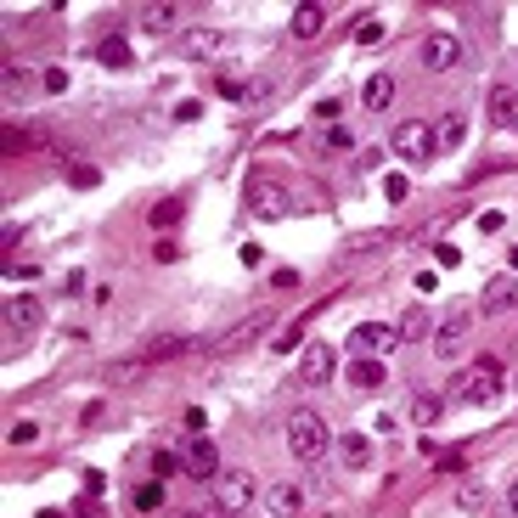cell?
<instances>
[{
	"instance_id": "obj_4",
	"label": "cell",
	"mask_w": 518,
	"mask_h": 518,
	"mask_svg": "<svg viewBox=\"0 0 518 518\" xmlns=\"http://www.w3.org/2000/svg\"><path fill=\"white\" fill-rule=\"evenodd\" d=\"M389 153H395L400 163H428L434 153V124H423V119H406V124H395V136H389Z\"/></svg>"
},
{
	"instance_id": "obj_27",
	"label": "cell",
	"mask_w": 518,
	"mask_h": 518,
	"mask_svg": "<svg viewBox=\"0 0 518 518\" xmlns=\"http://www.w3.org/2000/svg\"><path fill=\"white\" fill-rule=\"evenodd\" d=\"M440 417H445V400L440 395H417V400H411V423H417V428H434Z\"/></svg>"
},
{
	"instance_id": "obj_20",
	"label": "cell",
	"mask_w": 518,
	"mask_h": 518,
	"mask_svg": "<svg viewBox=\"0 0 518 518\" xmlns=\"http://www.w3.org/2000/svg\"><path fill=\"white\" fill-rule=\"evenodd\" d=\"M395 333H400V344H423V338H434V321H428V310H423V304H411L406 316L395 321Z\"/></svg>"
},
{
	"instance_id": "obj_13",
	"label": "cell",
	"mask_w": 518,
	"mask_h": 518,
	"mask_svg": "<svg viewBox=\"0 0 518 518\" xmlns=\"http://www.w3.org/2000/svg\"><path fill=\"white\" fill-rule=\"evenodd\" d=\"M259 327H265V310H254V316H242L232 333H220V344H215V356H242L248 344L259 338Z\"/></svg>"
},
{
	"instance_id": "obj_44",
	"label": "cell",
	"mask_w": 518,
	"mask_h": 518,
	"mask_svg": "<svg viewBox=\"0 0 518 518\" xmlns=\"http://www.w3.org/2000/svg\"><path fill=\"white\" fill-rule=\"evenodd\" d=\"M344 113V101H316V119H327V124H333Z\"/></svg>"
},
{
	"instance_id": "obj_35",
	"label": "cell",
	"mask_w": 518,
	"mask_h": 518,
	"mask_svg": "<svg viewBox=\"0 0 518 518\" xmlns=\"http://www.w3.org/2000/svg\"><path fill=\"white\" fill-rule=\"evenodd\" d=\"M0 153H29V136L17 130V124H6V130H0Z\"/></svg>"
},
{
	"instance_id": "obj_22",
	"label": "cell",
	"mask_w": 518,
	"mask_h": 518,
	"mask_svg": "<svg viewBox=\"0 0 518 518\" xmlns=\"http://www.w3.org/2000/svg\"><path fill=\"white\" fill-rule=\"evenodd\" d=\"M462 136H468V113L462 108H451L440 124H434V147H462Z\"/></svg>"
},
{
	"instance_id": "obj_8",
	"label": "cell",
	"mask_w": 518,
	"mask_h": 518,
	"mask_svg": "<svg viewBox=\"0 0 518 518\" xmlns=\"http://www.w3.org/2000/svg\"><path fill=\"white\" fill-rule=\"evenodd\" d=\"M349 389L356 395H378V389L389 383V366H383V356H349Z\"/></svg>"
},
{
	"instance_id": "obj_34",
	"label": "cell",
	"mask_w": 518,
	"mask_h": 518,
	"mask_svg": "<svg viewBox=\"0 0 518 518\" xmlns=\"http://www.w3.org/2000/svg\"><path fill=\"white\" fill-rule=\"evenodd\" d=\"M6 440H12V445H34V440H40V423H34V417L12 423V434H6Z\"/></svg>"
},
{
	"instance_id": "obj_6",
	"label": "cell",
	"mask_w": 518,
	"mask_h": 518,
	"mask_svg": "<svg viewBox=\"0 0 518 518\" xmlns=\"http://www.w3.org/2000/svg\"><path fill=\"white\" fill-rule=\"evenodd\" d=\"M423 68H428V74L462 68V40H457V34H428V40H423Z\"/></svg>"
},
{
	"instance_id": "obj_10",
	"label": "cell",
	"mask_w": 518,
	"mask_h": 518,
	"mask_svg": "<svg viewBox=\"0 0 518 518\" xmlns=\"http://www.w3.org/2000/svg\"><path fill=\"white\" fill-rule=\"evenodd\" d=\"M485 119H490V130H513L518 124V91L513 85H490L485 91Z\"/></svg>"
},
{
	"instance_id": "obj_42",
	"label": "cell",
	"mask_w": 518,
	"mask_h": 518,
	"mask_svg": "<svg viewBox=\"0 0 518 518\" xmlns=\"http://www.w3.org/2000/svg\"><path fill=\"white\" fill-rule=\"evenodd\" d=\"M434 259H440L445 271H457V265H462V254H457V248H451V242H440V248H434Z\"/></svg>"
},
{
	"instance_id": "obj_21",
	"label": "cell",
	"mask_w": 518,
	"mask_h": 518,
	"mask_svg": "<svg viewBox=\"0 0 518 518\" xmlns=\"http://www.w3.org/2000/svg\"><path fill=\"white\" fill-rule=\"evenodd\" d=\"M6 321L12 327H40L46 321V304H40L34 294H17V299H6Z\"/></svg>"
},
{
	"instance_id": "obj_15",
	"label": "cell",
	"mask_w": 518,
	"mask_h": 518,
	"mask_svg": "<svg viewBox=\"0 0 518 518\" xmlns=\"http://www.w3.org/2000/svg\"><path fill=\"white\" fill-rule=\"evenodd\" d=\"M287 29H294V40H316L327 29V6L321 0H304V6H294V23Z\"/></svg>"
},
{
	"instance_id": "obj_9",
	"label": "cell",
	"mask_w": 518,
	"mask_h": 518,
	"mask_svg": "<svg viewBox=\"0 0 518 518\" xmlns=\"http://www.w3.org/2000/svg\"><path fill=\"white\" fill-rule=\"evenodd\" d=\"M468 333H473V310H468V304H457L440 327H434V349H440V356L451 361V349H462V338H468Z\"/></svg>"
},
{
	"instance_id": "obj_11",
	"label": "cell",
	"mask_w": 518,
	"mask_h": 518,
	"mask_svg": "<svg viewBox=\"0 0 518 518\" xmlns=\"http://www.w3.org/2000/svg\"><path fill=\"white\" fill-rule=\"evenodd\" d=\"M180 462H186L192 479H220V451H215V440H186Z\"/></svg>"
},
{
	"instance_id": "obj_38",
	"label": "cell",
	"mask_w": 518,
	"mask_h": 518,
	"mask_svg": "<svg viewBox=\"0 0 518 518\" xmlns=\"http://www.w3.org/2000/svg\"><path fill=\"white\" fill-rule=\"evenodd\" d=\"M502 507H507V518H518V468L507 473V485H502Z\"/></svg>"
},
{
	"instance_id": "obj_25",
	"label": "cell",
	"mask_w": 518,
	"mask_h": 518,
	"mask_svg": "<svg viewBox=\"0 0 518 518\" xmlns=\"http://www.w3.org/2000/svg\"><path fill=\"white\" fill-rule=\"evenodd\" d=\"M130 507H136V518H153V513L163 507V479H153V485H136V490H130Z\"/></svg>"
},
{
	"instance_id": "obj_36",
	"label": "cell",
	"mask_w": 518,
	"mask_h": 518,
	"mask_svg": "<svg viewBox=\"0 0 518 518\" xmlns=\"http://www.w3.org/2000/svg\"><path fill=\"white\" fill-rule=\"evenodd\" d=\"M383 40V23L378 17H366V23H356V46H378Z\"/></svg>"
},
{
	"instance_id": "obj_24",
	"label": "cell",
	"mask_w": 518,
	"mask_h": 518,
	"mask_svg": "<svg viewBox=\"0 0 518 518\" xmlns=\"http://www.w3.org/2000/svg\"><path fill=\"white\" fill-rule=\"evenodd\" d=\"M180 215H186L180 198H158L153 209H147V225H153V232H170V225H180Z\"/></svg>"
},
{
	"instance_id": "obj_39",
	"label": "cell",
	"mask_w": 518,
	"mask_h": 518,
	"mask_svg": "<svg viewBox=\"0 0 518 518\" xmlns=\"http://www.w3.org/2000/svg\"><path fill=\"white\" fill-rule=\"evenodd\" d=\"M153 259H158V265H175V259H180L175 237H158V242H153Z\"/></svg>"
},
{
	"instance_id": "obj_2",
	"label": "cell",
	"mask_w": 518,
	"mask_h": 518,
	"mask_svg": "<svg viewBox=\"0 0 518 518\" xmlns=\"http://www.w3.org/2000/svg\"><path fill=\"white\" fill-rule=\"evenodd\" d=\"M333 428H327V417L316 406H299V411H287V451H294L299 462H321L327 451H333Z\"/></svg>"
},
{
	"instance_id": "obj_40",
	"label": "cell",
	"mask_w": 518,
	"mask_h": 518,
	"mask_svg": "<svg viewBox=\"0 0 518 518\" xmlns=\"http://www.w3.org/2000/svg\"><path fill=\"white\" fill-rule=\"evenodd\" d=\"M321 147H327V153H349V147H356V141H349V130H338V124H333V130H327V141H321Z\"/></svg>"
},
{
	"instance_id": "obj_46",
	"label": "cell",
	"mask_w": 518,
	"mask_h": 518,
	"mask_svg": "<svg viewBox=\"0 0 518 518\" xmlns=\"http://www.w3.org/2000/svg\"><path fill=\"white\" fill-rule=\"evenodd\" d=\"M479 232H502V209H485L479 215Z\"/></svg>"
},
{
	"instance_id": "obj_18",
	"label": "cell",
	"mask_w": 518,
	"mask_h": 518,
	"mask_svg": "<svg viewBox=\"0 0 518 518\" xmlns=\"http://www.w3.org/2000/svg\"><path fill=\"white\" fill-rule=\"evenodd\" d=\"M299 507H304L299 485H271V490H265V513H271V518H299Z\"/></svg>"
},
{
	"instance_id": "obj_31",
	"label": "cell",
	"mask_w": 518,
	"mask_h": 518,
	"mask_svg": "<svg viewBox=\"0 0 518 518\" xmlns=\"http://www.w3.org/2000/svg\"><path fill=\"white\" fill-rule=\"evenodd\" d=\"M186 462H180V451H153V473L158 479H170V473H180Z\"/></svg>"
},
{
	"instance_id": "obj_23",
	"label": "cell",
	"mask_w": 518,
	"mask_h": 518,
	"mask_svg": "<svg viewBox=\"0 0 518 518\" xmlns=\"http://www.w3.org/2000/svg\"><path fill=\"white\" fill-rule=\"evenodd\" d=\"M254 215H265V220L287 215V198H282V186H265V180L254 175Z\"/></svg>"
},
{
	"instance_id": "obj_32",
	"label": "cell",
	"mask_w": 518,
	"mask_h": 518,
	"mask_svg": "<svg viewBox=\"0 0 518 518\" xmlns=\"http://www.w3.org/2000/svg\"><path fill=\"white\" fill-rule=\"evenodd\" d=\"M457 502H462L468 513H485V485H479V479H468V485H462V496H457Z\"/></svg>"
},
{
	"instance_id": "obj_17",
	"label": "cell",
	"mask_w": 518,
	"mask_h": 518,
	"mask_svg": "<svg viewBox=\"0 0 518 518\" xmlns=\"http://www.w3.org/2000/svg\"><path fill=\"white\" fill-rule=\"evenodd\" d=\"M333 451H338V462H344V468H356V473L372 462V440H366L361 428H356V434H338V445H333Z\"/></svg>"
},
{
	"instance_id": "obj_3",
	"label": "cell",
	"mask_w": 518,
	"mask_h": 518,
	"mask_svg": "<svg viewBox=\"0 0 518 518\" xmlns=\"http://www.w3.org/2000/svg\"><path fill=\"white\" fill-rule=\"evenodd\" d=\"M254 496H259L254 473H248V468H225L220 479H215V513L220 518H237V513L254 507Z\"/></svg>"
},
{
	"instance_id": "obj_29",
	"label": "cell",
	"mask_w": 518,
	"mask_h": 518,
	"mask_svg": "<svg viewBox=\"0 0 518 518\" xmlns=\"http://www.w3.org/2000/svg\"><path fill=\"white\" fill-rule=\"evenodd\" d=\"M434 468H440V473H462V468H468V451H462V445L434 451Z\"/></svg>"
},
{
	"instance_id": "obj_43",
	"label": "cell",
	"mask_w": 518,
	"mask_h": 518,
	"mask_svg": "<svg viewBox=\"0 0 518 518\" xmlns=\"http://www.w3.org/2000/svg\"><path fill=\"white\" fill-rule=\"evenodd\" d=\"M46 91H51V96L68 91V74H62V68H46Z\"/></svg>"
},
{
	"instance_id": "obj_12",
	"label": "cell",
	"mask_w": 518,
	"mask_h": 518,
	"mask_svg": "<svg viewBox=\"0 0 518 518\" xmlns=\"http://www.w3.org/2000/svg\"><path fill=\"white\" fill-rule=\"evenodd\" d=\"M513 304H518V277H490L479 294V316H507Z\"/></svg>"
},
{
	"instance_id": "obj_16",
	"label": "cell",
	"mask_w": 518,
	"mask_h": 518,
	"mask_svg": "<svg viewBox=\"0 0 518 518\" xmlns=\"http://www.w3.org/2000/svg\"><path fill=\"white\" fill-rule=\"evenodd\" d=\"M361 101H366V113H389V108H395V74H372Z\"/></svg>"
},
{
	"instance_id": "obj_1",
	"label": "cell",
	"mask_w": 518,
	"mask_h": 518,
	"mask_svg": "<svg viewBox=\"0 0 518 518\" xmlns=\"http://www.w3.org/2000/svg\"><path fill=\"white\" fill-rule=\"evenodd\" d=\"M502 389H507V366L496 356H479L473 366H462L457 378H451V400L457 406H496Z\"/></svg>"
},
{
	"instance_id": "obj_45",
	"label": "cell",
	"mask_w": 518,
	"mask_h": 518,
	"mask_svg": "<svg viewBox=\"0 0 518 518\" xmlns=\"http://www.w3.org/2000/svg\"><path fill=\"white\" fill-rule=\"evenodd\" d=\"M198 113H203V101H180V108H175V119H180V124H192Z\"/></svg>"
},
{
	"instance_id": "obj_37",
	"label": "cell",
	"mask_w": 518,
	"mask_h": 518,
	"mask_svg": "<svg viewBox=\"0 0 518 518\" xmlns=\"http://www.w3.org/2000/svg\"><path fill=\"white\" fill-rule=\"evenodd\" d=\"M304 344V321H294V327H282V333H277V344L271 349H299Z\"/></svg>"
},
{
	"instance_id": "obj_5",
	"label": "cell",
	"mask_w": 518,
	"mask_h": 518,
	"mask_svg": "<svg viewBox=\"0 0 518 518\" xmlns=\"http://www.w3.org/2000/svg\"><path fill=\"white\" fill-rule=\"evenodd\" d=\"M395 344H400V333L389 321H366V327L349 333V356H389Z\"/></svg>"
},
{
	"instance_id": "obj_48",
	"label": "cell",
	"mask_w": 518,
	"mask_h": 518,
	"mask_svg": "<svg viewBox=\"0 0 518 518\" xmlns=\"http://www.w3.org/2000/svg\"><path fill=\"white\" fill-rule=\"evenodd\" d=\"M40 518H62V513H57V507H40Z\"/></svg>"
},
{
	"instance_id": "obj_7",
	"label": "cell",
	"mask_w": 518,
	"mask_h": 518,
	"mask_svg": "<svg viewBox=\"0 0 518 518\" xmlns=\"http://www.w3.org/2000/svg\"><path fill=\"white\" fill-rule=\"evenodd\" d=\"M333 372H338L333 344H321V338H316V344H304V356H299V378H304V383H316V389H321V383H333Z\"/></svg>"
},
{
	"instance_id": "obj_28",
	"label": "cell",
	"mask_w": 518,
	"mask_h": 518,
	"mask_svg": "<svg viewBox=\"0 0 518 518\" xmlns=\"http://www.w3.org/2000/svg\"><path fill=\"white\" fill-rule=\"evenodd\" d=\"M96 57L108 62V68H130V40H119V34H113V40H101Z\"/></svg>"
},
{
	"instance_id": "obj_14",
	"label": "cell",
	"mask_w": 518,
	"mask_h": 518,
	"mask_svg": "<svg viewBox=\"0 0 518 518\" xmlns=\"http://www.w3.org/2000/svg\"><path fill=\"white\" fill-rule=\"evenodd\" d=\"M220 46H225L220 29H186V34H180V57H186V62H209Z\"/></svg>"
},
{
	"instance_id": "obj_33",
	"label": "cell",
	"mask_w": 518,
	"mask_h": 518,
	"mask_svg": "<svg viewBox=\"0 0 518 518\" xmlns=\"http://www.w3.org/2000/svg\"><path fill=\"white\" fill-rule=\"evenodd\" d=\"M383 198H389V203H406V198H411V180H406V175H383Z\"/></svg>"
},
{
	"instance_id": "obj_19",
	"label": "cell",
	"mask_w": 518,
	"mask_h": 518,
	"mask_svg": "<svg viewBox=\"0 0 518 518\" xmlns=\"http://www.w3.org/2000/svg\"><path fill=\"white\" fill-rule=\"evenodd\" d=\"M175 23H180V6H170V0L141 6V29H147V34H175Z\"/></svg>"
},
{
	"instance_id": "obj_41",
	"label": "cell",
	"mask_w": 518,
	"mask_h": 518,
	"mask_svg": "<svg viewBox=\"0 0 518 518\" xmlns=\"http://www.w3.org/2000/svg\"><path fill=\"white\" fill-rule=\"evenodd\" d=\"M68 180H74V186H96V180H101V175H96V170H91V163H74V170H68Z\"/></svg>"
},
{
	"instance_id": "obj_26",
	"label": "cell",
	"mask_w": 518,
	"mask_h": 518,
	"mask_svg": "<svg viewBox=\"0 0 518 518\" xmlns=\"http://www.w3.org/2000/svg\"><path fill=\"white\" fill-rule=\"evenodd\" d=\"M186 349H192V338H158V344H147L141 349V366H153V361H175V356H186Z\"/></svg>"
},
{
	"instance_id": "obj_30",
	"label": "cell",
	"mask_w": 518,
	"mask_h": 518,
	"mask_svg": "<svg viewBox=\"0 0 518 518\" xmlns=\"http://www.w3.org/2000/svg\"><path fill=\"white\" fill-rule=\"evenodd\" d=\"M277 91H271V79H248L242 85V108H259V101H271Z\"/></svg>"
},
{
	"instance_id": "obj_47",
	"label": "cell",
	"mask_w": 518,
	"mask_h": 518,
	"mask_svg": "<svg viewBox=\"0 0 518 518\" xmlns=\"http://www.w3.org/2000/svg\"><path fill=\"white\" fill-rule=\"evenodd\" d=\"M180 518H220L215 507H198V513H180Z\"/></svg>"
}]
</instances>
